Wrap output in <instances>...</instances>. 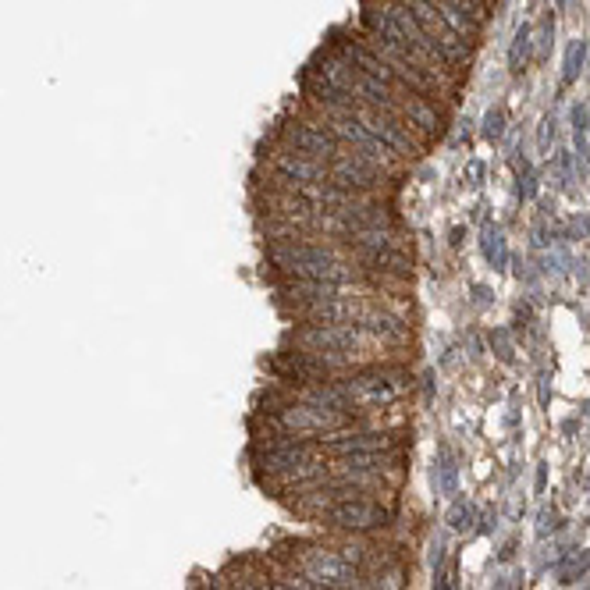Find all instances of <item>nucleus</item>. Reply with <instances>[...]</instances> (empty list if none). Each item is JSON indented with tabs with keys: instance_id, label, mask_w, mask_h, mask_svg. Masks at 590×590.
Returning <instances> with one entry per match:
<instances>
[{
	"instance_id": "nucleus-8",
	"label": "nucleus",
	"mask_w": 590,
	"mask_h": 590,
	"mask_svg": "<svg viewBox=\"0 0 590 590\" xmlns=\"http://www.w3.org/2000/svg\"><path fill=\"white\" fill-rule=\"evenodd\" d=\"M256 562H260V573H264V580L271 590H303L292 576L285 573V569L278 566V562L271 559V551H267V555H256Z\"/></svg>"
},
{
	"instance_id": "nucleus-9",
	"label": "nucleus",
	"mask_w": 590,
	"mask_h": 590,
	"mask_svg": "<svg viewBox=\"0 0 590 590\" xmlns=\"http://www.w3.org/2000/svg\"><path fill=\"white\" fill-rule=\"evenodd\" d=\"M445 523L455 530V534H470L473 523H477V509H473L466 498H459V502H452V509H448Z\"/></svg>"
},
{
	"instance_id": "nucleus-11",
	"label": "nucleus",
	"mask_w": 590,
	"mask_h": 590,
	"mask_svg": "<svg viewBox=\"0 0 590 590\" xmlns=\"http://www.w3.org/2000/svg\"><path fill=\"white\" fill-rule=\"evenodd\" d=\"M189 590H224V587H221V580H217V573H214V576H207V573H192Z\"/></svg>"
},
{
	"instance_id": "nucleus-14",
	"label": "nucleus",
	"mask_w": 590,
	"mask_h": 590,
	"mask_svg": "<svg viewBox=\"0 0 590 590\" xmlns=\"http://www.w3.org/2000/svg\"><path fill=\"white\" fill-rule=\"evenodd\" d=\"M434 590H455V576L452 573H441L438 583H434Z\"/></svg>"
},
{
	"instance_id": "nucleus-1",
	"label": "nucleus",
	"mask_w": 590,
	"mask_h": 590,
	"mask_svg": "<svg viewBox=\"0 0 590 590\" xmlns=\"http://www.w3.org/2000/svg\"><path fill=\"white\" fill-rule=\"evenodd\" d=\"M264 285L327 281V285H370L359 260L338 242H260Z\"/></svg>"
},
{
	"instance_id": "nucleus-5",
	"label": "nucleus",
	"mask_w": 590,
	"mask_h": 590,
	"mask_svg": "<svg viewBox=\"0 0 590 590\" xmlns=\"http://www.w3.org/2000/svg\"><path fill=\"white\" fill-rule=\"evenodd\" d=\"M306 523H313L331 537H377L391 530L395 509L384 498H345V502H331L317 509Z\"/></svg>"
},
{
	"instance_id": "nucleus-2",
	"label": "nucleus",
	"mask_w": 590,
	"mask_h": 590,
	"mask_svg": "<svg viewBox=\"0 0 590 590\" xmlns=\"http://www.w3.org/2000/svg\"><path fill=\"white\" fill-rule=\"evenodd\" d=\"M249 470L267 495L278 498L327 473V452L317 438H295L281 431H260L249 441Z\"/></svg>"
},
{
	"instance_id": "nucleus-13",
	"label": "nucleus",
	"mask_w": 590,
	"mask_h": 590,
	"mask_svg": "<svg viewBox=\"0 0 590 590\" xmlns=\"http://www.w3.org/2000/svg\"><path fill=\"white\" fill-rule=\"evenodd\" d=\"M498 136H502V114L491 111L487 114V139H498Z\"/></svg>"
},
{
	"instance_id": "nucleus-7",
	"label": "nucleus",
	"mask_w": 590,
	"mask_h": 590,
	"mask_svg": "<svg viewBox=\"0 0 590 590\" xmlns=\"http://www.w3.org/2000/svg\"><path fill=\"white\" fill-rule=\"evenodd\" d=\"M217 580L224 590H271L260 573V562L256 555H239V559H228L217 569Z\"/></svg>"
},
{
	"instance_id": "nucleus-4",
	"label": "nucleus",
	"mask_w": 590,
	"mask_h": 590,
	"mask_svg": "<svg viewBox=\"0 0 590 590\" xmlns=\"http://www.w3.org/2000/svg\"><path fill=\"white\" fill-rule=\"evenodd\" d=\"M335 381L342 384L345 399L359 416H374L409 399L413 370H409V363H367V367L349 370Z\"/></svg>"
},
{
	"instance_id": "nucleus-3",
	"label": "nucleus",
	"mask_w": 590,
	"mask_h": 590,
	"mask_svg": "<svg viewBox=\"0 0 590 590\" xmlns=\"http://www.w3.org/2000/svg\"><path fill=\"white\" fill-rule=\"evenodd\" d=\"M271 555L331 590H370L367 576L359 573L352 562L342 559V551L335 548V541L327 534L324 537H285Z\"/></svg>"
},
{
	"instance_id": "nucleus-12",
	"label": "nucleus",
	"mask_w": 590,
	"mask_h": 590,
	"mask_svg": "<svg viewBox=\"0 0 590 590\" xmlns=\"http://www.w3.org/2000/svg\"><path fill=\"white\" fill-rule=\"evenodd\" d=\"M441 487H445L448 495H452V491H455V463H452V459H448V455H445V459H441Z\"/></svg>"
},
{
	"instance_id": "nucleus-10",
	"label": "nucleus",
	"mask_w": 590,
	"mask_h": 590,
	"mask_svg": "<svg viewBox=\"0 0 590 590\" xmlns=\"http://www.w3.org/2000/svg\"><path fill=\"white\" fill-rule=\"evenodd\" d=\"M590 566V559L587 555H566V562L559 566V580L562 583H573V580H580V573Z\"/></svg>"
},
{
	"instance_id": "nucleus-6",
	"label": "nucleus",
	"mask_w": 590,
	"mask_h": 590,
	"mask_svg": "<svg viewBox=\"0 0 590 590\" xmlns=\"http://www.w3.org/2000/svg\"><path fill=\"white\" fill-rule=\"evenodd\" d=\"M406 427H374V423H356V427H342V431L320 434V448L327 459L352 452H402L406 445Z\"/></svg>"
}]
</instances>
